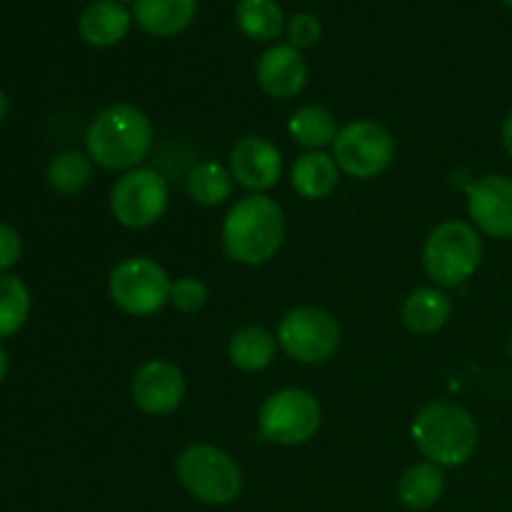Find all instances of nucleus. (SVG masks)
I'll return each instance as SVG.
<instances>
[{"instance_id": "9", "label": "nucleus", "mask_w": 512, "mask_h": 512, "mask_svg": "<svg viewBox=\"0 0 512 512\" xmlns=\"http://www.w3.org/2000/svg\"><path fill=\"white\" fill-rule=\"evenodd\" d=\"M278 343L298 363H325L340 345V325L328 310L300 305L280 320Z\"/></svg>"}, {"instance_id": "4", "label": "nucleus", "mask_w": 512, "mask_h": 512, "mask_svg": "<svg viewBox=\"0 0 512 512\" xmlns=\"http://www.w3.org/2000/svg\"><path fill=\"white\" fill-rule=\"evenodd\" d=\"M483 260V240L465 220H445L430 230L423 248L425 273L440 288H455L473 278Z\"/></svg>"}, {"instance_id": "13", "label": "nucleus", "mask_w": 512, "mask_h": 512, "mask_svg": "<svg viewBox=\"0 0 512 512\" xmlns=\"http://www.w3.org/2000/svg\"><path fill=\"white\" fill-rule=\"evenodd\" d=\"M280 173H283V158L268 138L245 135L235 143L230 153V175L235 183L253 193H263L278 185Z\"/></svg>"}, {"instance_id": "2", "label": "nucleus", "mask_w": 512, "mask_h": 512, "mask_svg": "<svg viewBox=\"0 0 512 512\" xmlns=\"http://www.w3.org/2000/svg\"><path fill=\"white\" fill-rule=\"evenodd\" d=\"M285 238V218L273 198L255 193L238 200L225 215L223 250L243 265H263L280 250Z\"/></svg>"}, {"instance_id": "19", "label": "nucleus", "mask_w": 512, "mask_h": 512, "mask_svg": "<svg viewBox=\"0 0 512 512\" xmlns=\"http://www.w3.org/2000/svg\"><path fill=\"white\" fill-rule=\"evenodd\" d=\"M445 475L435 463H418L405 470L398 483V498L408 510H428L443 498Z\"/></svg>"}, {"instance_id": "12", "label": "nucleus", "mask_w": 512, "mask_h": 512, "mask_svg": "<svg viewBox=\"0 0 512 512\" xmlns=\"http://www.w3.org/2000/svg\"><path fill=\"white\" fill-rule=\"evenodd\" d=\"M468 213L490 238H512V180L505 175L475 180L468 188Z\"/></svg>"}, {"instance_id": "1", "label": "nucleus", "mask_w": 512, "mask_h": 512, "mask_svg": "<svg viewBox=\"0 0 512 512\" xmlns=\"http://www.w3.org/2000/svg\"><path fill=\"white\" fill-rule=\"evenodd\" d=\"M88 158L105 170H133L153 148V123L140 108L115 103L100 110L85 135Z\"/></svg>"}, {"instance_id": "3", "label": "nucleus", "mask_w": 512, "mask_h": 512, "mask_svg": "<svg viewBox=\"0 0 512 512\" xmlns=\"http://www.w3.org/2000/svg\"><path fill=\"white\" fill-rule=\"evenodd\" d=\"M413 440L420 453L440 468H458L478 448V423L458 403L435 400L413 420Z\"/></svg>"}, {"instance_id": "21", "label": "nucleus", "mask_w": 512, "mask_h": 512, "mask_svg": "<svg viewBox=\"0 0 512 512\" xmlns=\"http://www.w3.org/2000/svg\"><path fill=\"white\" fill-rule=\"evenodd\" d=\"M288 130L295 143L308 150H320L325 145L335 143L340 133L333 113L320 108V105H305V108L295 110L288 123Z\"/></svg>"}, {"instance_id": "30", "label": "nucleus", "mask_w": 512, "mask_h": 512, "mask_svg": "<svg viewBox=\"0 0 512 512\" xmlns=\"http://www.w3.org/2000/svg\"><path fill=\"white\" fill-rule=\"evenodd\" d=\"M5 375H8V353H5V348L0 345V383H3Z\"/></svg>"}, {"instance_id": "33", "label": "nucleus", "mask_w": 512, "mask_h": 512, "mask_svg": "<svg viewBox=\"0 0 512 512\" xmlns=\"http://www.w3.org/2000/svg\"><path fill=\"white\" fill-rule=\"evenodd\" d=\"M505 3H508V5H510V8H512V0H505Z\"/></svg>"}, {"instance_id": "18", "label": "nucleus", "mask_w": 512, "mask_h": 512, "mask_svg": "<svg viewBox=\"0 0 512 512\" xmlns=\"http://www.w3.org/2000/svg\"><path fill=\"white\" fill-rule=\"evenodd\" d=\"M338 175L340 168L335 158L325 155L323 150H310L295 160L290 183H293L295 193L303 195L305 200H323L338 188Z\"/></svg>"}, {"instance_id": "31", "label": "nucleus", "mask_w": 512, "mask_h": 512, "mask_svg": "<svg viewBox=\"0 0 512 512\" xmlns=\"http://www.w3.org/2000/svg\"><path fill=\"white\" fill-rule=\"evenodd\" d=\"M8 110H10V100H8V95H5L3 90H0V120H3L5 115H8Z\"/></svg>"}, {"instance_id": "17", "label": "nucleus", "mask_w": 512, "mask_h": 512, "mask_svg": "<svg viewBox=\"0 0 512 512\" xmlns=\"http://www.w3.org/2000/svg\"><path fill=\"white\" fill-rule=\"evenodd\" d=\"M453 315V300L440 288H418L405 298L400 318L403 325L415 335H433Z\"/></svg>"}, {"instance_id": "14", "label": "nucleus", "mask_w": 512, "mask_h": 512, "mask_svg": "<svg viewBox=\"0 0 512 512\" xmlns=\"http://www.w3.org/2000/svg\"><path fill=\"white\" fill-rule=\"evenodd\" d=\"M255 78L265 95L288 100L295 98L308 83V65L293 45H273L260 55Z\"/></svg>"}, {"instance_id": "16", "label": "nucleus", "mask_w": 512, "mask_h": 512, "mask_svg": "<svg viewBox=\"0 0 512 512\" xmlns=\"http://www.w3.org/2000/svg\"><path fill=\"white\" fill-rule=\"evenodd\" d=\"M198 0H133V15L140 28L158 38L178 35L193 23Z\"/></svg>"}, {"instance_id": "29", "label": "nucleus", "mask_w": 512, "mask_h": 512, "mask_svg": "<svg viewBox=\"0 0 512 512\" xmlns=\"http://www.w3.org/2000/svg\"><path fill=\"white\" fill-rule=\"evenodd\" d=\"M503 148H505V153L512 158V110L503 123Z\"/></svg>"}, {"instance_id": "25", "label": "nucleus", "mask_w": 512, "mask_h": 512, "mask_svg": "<svg viewBox=\"0 0 512 512\" xmlns=\"http://www.w3.org/2000/svg\"><path fill=\"white\" fill-rule=\"evenodd\" d=\"M30 313V293L15 275H0V338H10L25 325Z\"/></svg>"}, {"instance_id": "22", "label": "nucleus", "mask_w": 512, "mask_h": 512, "mask_svg": "<svg viewBox=\"0 0 512 512\" xmlns=\"http://www.w3.org/2000/svg\"><path fill=\"white\" fill-rule=\"evenodd\" d=\"M235 20L248 38L263 43L278 38L285 28L278 0H240L235 8Z\"/></svg>"}, {"instance_id": "26", "label": "nucleus", "mask_w": 512, "mask_h": 512, "mask_svg": "<svg viewBox=\"0 0 512 512\" xmlns=\"http://www.w3.org/2000/svg\"><path fill=\"white\" fill-rule=\"evenodd\" d=\"M210 293L208 285L198 278H180L173 283V290H170V303L175 305V310L180 313H198L205 303H208Z\"/></svg>"}, {"instance_id": "8", "label": "nucleus", "mask_w": 512, "mask_h": 512, "mask_svg": "<svg viewBox=\"0 0 512 512\" xmlns=\"http://www.w3.org/2000/svg\"><path fill=\"white\" fill-rule=\"evenodd\" d=\"M168 273L150 258H128L110 273V298L123 313L145 318L170 303Z\"/></svg>"}, {"instance_id": "11", "label": "nucleus", "mask_w": 512, "mask_h": 512, "mask_svg": "<svg viewBox=\"0 0 512 512\" xmlns=\"http://www.w3.org/2000/svg\"><path fill=\"white\" fill-rule=\"evenodd\" d=\"M130 393H133V403L143 413L160 418V415H170L173 410H178V405L183 403L185 378L178 365L155 358L138 368Z\"/></svg>"}, {"instance_id": "24", "label": "nucleus", "mask_w": 512, "mask_h": 512, "mask_svg": "<svg viewBox=\"0 0 512 512\" xmlns=\"http://www.w3.org/2000/svg\"><path fill=\"white\" fill-rule=\"evenodd\" d=\"M233 175L220 163H200L188 175V193L200 205H220L233 195Z\"/></svg>"}, {"instance_id": "32", "label": "nucleus", "mask_w": 512, "mask_h": 512, "mask_svg": "<svg viewBox=\"0 0 512 512\" xmlns=\"http://www.w3.org/2000/svg\"><path fill=\"white\" fill-rule=\"evenodd\" d=\"M508 348H510V355H512V338H510V345H508Z\"/></svg>"}, {"instance_id": "5", "label": "nucleus", "mask_w": 512, "mask_h": 512, "mask_svg": "<svg viewBox=\"0 0 512 512\" xmlns=\"http://www.w3.org/2000/svg\"><path fill=\"white\" fill-rule=\"evenodd\" d=\"M178 480L193 498L208 505H228L243 490L238 463L215 445H190L175 460Z\"/></svg>"}, {"instance_id": "20", "label": "nucleus", "mask_w": 512, "mask_h": 512, "mask_svg": "<svg viewBox=\"0 0 512 512\" xmlns=\"http://www.w3.org/2000/svg\"><path fill=\"white\" fill-rule=\"evenodd\" d=\"M278 350V340L268 333L265 328H243L230 338L228 358L235 368L245 370V373H258L265 370L275 358Z\"/></svg>"}, {"instance_id": "10", "label": "nucleus", "mask_w": 512, "mask_h": 512, "mask_svg": "<svg viewBox=\"0 0 512 512\" xmlns=\"http://www.w3.org/2000/svg\"><path fill=\"white\" fill-rule=\"evenodd\" d=\"M170 188L153 168H133L115 180L110 190V210L125 228H148L163 218Z\"/></svg>"}, {"instance_id": "7", "label": "nucleus", "mask_w": 512, "mask_h": 512, "mask_svg": "<svg viewBox=\"0 0 512 512\" xmlns=\"http://www.w3.org/2000/svg\"><path fill=\"white\" fill-rule=\"evenodd\" d=\"M333 158L350 178H378L393 163L395 140L390 130L375 120H353L340 128L333 143Z\"/></svg>"}, {"instance_id": "23", "label": "nucleus", "mask_w": 512, "mask_h": 512, "mask_svg": "<svg viewBox=\"0 0 512 512\" xmlns=\"http://www.w3.org/2000/svg\"><path fill=\"white\" fill-rule=\"evenodd\" d=\"M45 180H48L55 193L75 195L88 188L90 180H93V163L83 153H75V150L58 153L48 163Z\"/></svg>"}, {"instance_id": "15", "label": "nucleus", "mask_w": 512, "mask_h": 512, "mask_svg": "<svg viewBox=\"0 0 512 512\" xmlns=\"http://www.w3.org/2000/svg\"><path fill=\"white\" fill-rule=\"evenodd\" d=\"M130 13L120 0H93L78 18V33L93 48H113L128 35Z\"/></svg>"}, {"instance_id": "6", "label": "nucleus", "mask_w": 512, "mask_h": 512, "mask_svg": "<svg viewBox=\"0 0 512 512\" xmlns=\"http://www.w3.org/2000/svg\"><path fill=\"white\" fill-rule=\"evenodd\" d=\"M320 403L300 388H285L270 395L258 415L260 438L273 445H303L318 433Z\"/></svg>"}, {"instance_id": "27", "label": "nucleus", "mask_w": 512, "mask_h": 512, "mask_svg": "<svg viewBox=\"0 0 512 512\" xmlns=\"http://www.w3.org/2000/svg\"><path fill=\"white\" fill-rule=\"evenodd\" d=\"M320 33H323V28H320V20L315 18V15L298 13L290 18L288 38H290V45H293V48H298V50L313 48V45L320 40Z\"/></svg>"}, {"instance_id": "28", "label": "nucleus", "mask_w": 512, "mask_h": 512, "mask_svg": "<svg viewBox=\"0 0 512 512\" xmlns=\"http://www.w3.org/2000/svg\"><path fill=\"white\" fill-rule=\"evenodd\" d=\"M20 253H23V240H20L18 230L0 223V275L18 263Z\"/></svg>"}]
</instances>
